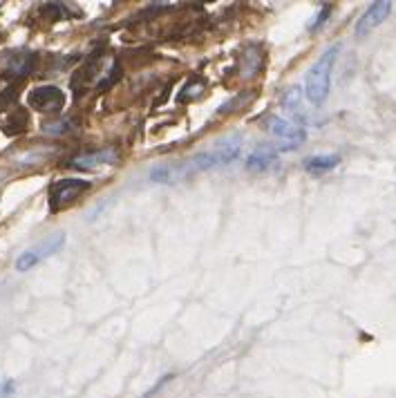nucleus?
Returning <instances> with one entry per match:
<instances>
[{"label":"nucleus","mask_w":396,"mask_h":398,"mask_svg":"<svg viewBox=\"0 0 396 398\" xmlns=\"http://www.w3.org/2000/svg\"><path fill=\"white\" fill-rule=\"evenodd\" d=\"M63 244H65V233H54L52 237L38 241L36 246L21 253L18 260H16V268H18V271H30V268L36 266L40 260L50 258V255H54L56 251H61Z\"/></svg>","instance_id":"nucleus-3"},{"label":"nucleus","mask_w":396,"mask_h":398,"mask_svg":"<svg viewBox=\"0 0 396 398\" xmlns=\"http://www.w3.org/2000/svg\"><path fill=\"white\" fill-rule=\"evenodd\" d=\"M98 69H101V59H98V56H92L90 61H86L79 67V72L72 79V88L77 94H83L88 90V85H92V81L96 79Z\"/></svg>","instance_id":"nucleus-7"},{"label":"nucleus","mask_w":396,"mask_h":398,"mask_svg":"<svg viewBox=\"0 0 396 398\" xmlns=\"http://www.w3.org/2000/svg\"><path fill=\"white\" fill-rule=\"evenodd\" d=\"M13 394V382H3L0 385V398H11Z\"/></svg>","instance_id":"nucleus-17"},{"label":"nucleus","mask_w":396,"mask_h":398,"mask_svg":"<svg viewBox=\"0 0 396 398\" xmlns=\"http://www.w3.org/2000/svg\"><path fill=\"white\" fill-rule=\"evenodd\" d=\"M298 98H300V90L298 88H291V90L285 92V96H282V106L293 110L295 106H298Z\"/></svg>","instance_id":"nucleus-13"},{"label":"nucleus","mask_w":396,"mask_h":398,"mask_svg":"<svg viewBox=\"0 0 396 398\" xmlns=\"http://www.w3.org/2000/svg\"><path fill=\"white\" fill-rule=\"evenodd\" d=\"M27 101H30L34 110L43 112V115H56L65 106V94L59 88H54V85H40V88H34L27 94Z\"/></svg>","instance_id":"nucleus-4"},{"label":"nucleus","mask_w":396,"mask_h":398,"mask_svg":"<svg viewBox=\"0 0 396 398\" xmlns=\"http://www.w3.org/2000/svg\"><path fill=\"white\" fill-rule=\"evenodd\" d=\"M338 52H341L338 45H332L329 50H324L320 54V59L311 65V69L307 72L305 90H307V98L311 106H322L324 98L329 94L332 72H334V63L338 59Z\"/></svg>","instance_id":"nucleus-1"},{"label":"nucleus","mask_w":396,"mask_h":398,"mask_svg":"<svg viewBox=\"0 0 396 398\" xmlns=\"http://www.w3.org/2000/svg\"><path fill=\"white\" fill-rule=\"evenodd\" d=\"M338 164H341V157L338 154H314L305 161V170L309 175H324L334 170Z\"/></svg>","instance_id":"nucleus-9"},{"label":"nucleus","mask_w":396,"mask_h":398,"mask_svg":"<svg viewBox=\"0 0 396 398\" xmlns=\"http://www.w3.org/2000/svg\"><path fill=\"white\" fill-rule=\"evenodd\" d=\"M16 92H18V88H7L5 92H0V110H3L5 106H9V103H13Z\"/></svg>","instance_id":"nucleus-16"},{"label":"nucleus","mask_w":396,"mask_h":398,"mask_svg":"<svg viewBox=\"0 0 396 398\" xmlns=\"http://www.w3.org/2000/svg\"><path fill=\"white\" fill-rule=\"evenodd\" d=\"M276 164H278V154L273 150H260V152H253L247 159V170H251V173H266V170H271Z\"/></svg>","instance_id":"nucleus-11"},{"label":"nucleus","mask_w":396,"mask_h":398,"mask_svg":"<svg viewBox=\"0 0 396 398\" xmlns=\"http://www.w3.org/2000/svg\"><path fill=\"white\" fill-rule=\"evenodd\" d=\"M27 123H30V119H27V112L21 108V110L13 112L11 117H7V121H5V125H3V130H5V135H9V137H16V135H21V132L25 130Z\"/></svg>","instance_id":"nucleus-12"},{"label":"nucleus","mask_w":396,"mask_h":398,"mask_svg":"<svg viewBox=\"0 0 396 398\" xmlns=\"http://www.w3.org/2000/svg\"><path fill=\"white\" fill-rule=\"evenodd\" d=\"M88 188H90V183L86 179H77V177H67V179L54 181L50 186V208L54 212L67 208L79 195H83Z\"/></svg>","instance_id":"nucleus-2"},{"label":"nucleus","mask_w":396,"mask_h":398,"mask_svg":"<svg viewBox=\"0 0 396 398\" xmlns=\"http://www.w3.org/2000/svg\"><path fill=\"white\" fill-rule=\"evenodd\" d=\"M34 67V54L30 52H13L11 54V61L7 63V69L13 79H23L32 72Z\"/></svg>","instance_id":"nucleus-10"},{"label":"nucleus","mask_w":396,"mask_h":398,"mask_svg":"<svg viewBox=\"0 0 396 398\" xmlns=\"http://www.w3.org/2000/svg\"><path fill=\"white\" fill-rule=\"evenodd\" d=\"M329 13H332V7H329V5H324V7H322V11H320L318 16H316V21L309 25V30H311V32L320 30V27H322V23L327 21V16H329Z\"/></svg>","instance_id":"nucleus-15"},{"label":"nucleus","mask_w":396,"mask_h":398,"mask_svg":"<svg viewBox=\"0 0 396 398\" xmlns=\"http://www.w3.org/2000/svg\"><path fill=\"white\" fill-rule=\"evenodd\" d=\"M266 125H268V132H271L276 139L282 141V144H280L282 150H291V148L300 146L302 141H305V130H302L300 125H295L293 121L280 119V117H271Z\"/></svg>","instance_id":"nucleus-5"},{"label":"nucleus","mask_w":396,"mask_h":398,"mask_svg":"<svg viewBox=\"0 0 396 398\" xmlns=\"http://www.w3.org/2000/svg\"><path fill=\"white\" fill-rule=\"evenodd\" d=\"M43 130L47 135H65L69 130V123L67 121H54V123H45Z\"/></svg>","instance_id":"nucleus-14"},{"label":"nucleus","mask_w":396,"mask_h":398,"mask_svg":"<svg viewBox=\"0 0 396 398\" xmlns=\"http://www.w3.org/2000/svg\"><path fill=\"white\" fill-rule=\"evenodd\" d=\"M119 152L115 148H103V150H94V152H86L81 154V157H74L69 161V166L74 168H94V166H101V164H112L117 161Z\"/></svg>","instance_id":"nucleus-8"},{"label":"nucleus","mask_w":396,"mask_h":398,"mask_svg":"<svg viewBox=\"0 0 396 398\" xmlns=\"http://www.w3.org/2000/svg\"><path fill=\"white\" fill-rule=\"evenodd\" d=\"M392 11V3H387V0H380V3H372L370 7L365 9V13L358 18L356 23V36L363 38L370 34L374 27H378L380 23H383Z\"/></svg>","instance_id":"nucleus-6"}]
</instances>
